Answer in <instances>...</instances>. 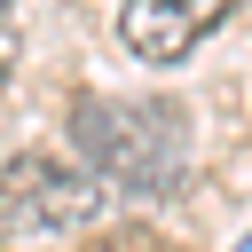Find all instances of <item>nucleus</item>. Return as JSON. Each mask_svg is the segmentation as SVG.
Here are the masks:
<instances>
[{
  "label": "nucleus",
  "mask_w": 252,
  "mask_h": 252,
  "mask_svg": "<svg viewBox=\"0 0 252 252\" xmlns=\"http://www.w3.org/2000/svg\"><path fill=\"white\" fill-rule=\"evenodd\" d=\"M16 55H24V24H16V0H0V87L16 79Z\"/></svg>",
  "instance_id": "nucleus-4"
},
{
  "label": "nucleus",
  "mask_w": 252,
  "mask_h": 252,
  "mask_svg": "<svg viewBox=\"0 0 252 252\" xmlns=\"http://www.w3.org/2000/svg\"><path fill=\"white\" fill-rule=\"evenodd\" d=\"M244 0H126L118 8V47L134 63H181L189 47H205Z\"/></svg>",
  "instance_id": "nucleus-3"
},
{
  "label": "nucleus",
  "mask_w": 252,
  "mask_h": 252,
  "mask_svg": "<svg viewBox=\"0 0 252 252\" xmlns=\"http://www.w3.org/2000/svg\"><path fill=\"white\" fill-rule=\"evenodd\" d=\"M110 205V189L79 165V158H55V150H16L0 165V236L16 244H39V236H79L94 228Z\"/></svg>",
  "instance_id": "nucleus-2"
},
{
  "label": "nucleus",
  "mask_w": 252,
  "mask_h": 252,
  "mask_svg": "<svg viewBox=\"0 0 252 252\" xmlns=\"http://www.w3.org/2000/svg\"><path fill=\"white\" fill-rule=\"evenodd\" d=\"M71 150L118 197H181L189 189V118L158 94H79Z\"/></svg>",
  "instance_id": "nucleus-1"
}]
</instances>
